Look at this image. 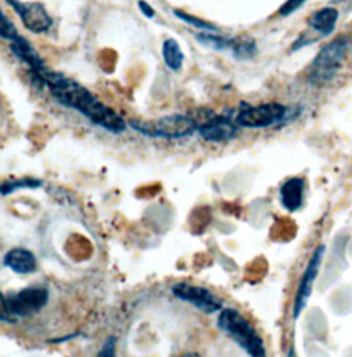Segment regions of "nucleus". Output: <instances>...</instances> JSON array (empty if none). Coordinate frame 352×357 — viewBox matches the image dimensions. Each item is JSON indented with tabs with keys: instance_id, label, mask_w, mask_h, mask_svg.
<instances>
[{
	"instance_id": "nucleus-1",
	"label": "nucleus",
	"mask_w": 352,
	"mask_h": 357,
	"mask_svg": "<svg viewBox=\"0 0 352 357\" xmlns=\"http://www.w3.org/2000/svg\"><path fill=\"white\" fill-rule=\"evenodd\" d=\"M34 75L62 106L78 110L92 124L109 132L122 134L126 131V120L115 110L103 105L95 95H92L78 82L59 73H54L47 68Z\"/></svg>"
},
{
	"instance_id": "nucleus-2",
	"label": "nucleus",
	"mask_w": 352,
	"mask_h": 357,
	"mask_svg": "<svg viewBox=\"0 0 352 357\" xmlns=\"http://www.w3.org/2000/svg\"><path fill=\"white\" fill-rule=\"evenodd\" d=\"M218 324L249 356L267 357L263 338L242 313L231 308L221 310Z\"/></svg>"
},
{
	"instance_id": "nucleus-3",
	"label": "nucleus",
	"mask_w": 352,
	"mask_h": 357,
	"mask_svg": "<svg viewBox=\"0 0 352 357\" xmlns=\"http://www.w3.org/2000/svg\"><path fill=\"white\" fill-rule=\"evenodd\" d=\"M349 48L350 40L344 36L325 45L311 63L308 82L316 87L329 84L342 69Z\"/></svg>"
},
{
	"instance_id": "nucleus-4",
	"label": "nucleus",
	"mask_w": 352,
	"mask_h": 357,
	"mask_svg": "<svg viewBox=\"0 0 352 357\" xmlns=\"http://www.w3.org/2000/svg\"><path fill=\"white\" fill-rule=\"evenodd\" d=\"M130 127L139 134L161 139H180L197 131L196 120L184 114H171L156 120H131Z\"/></svg>"
},
{
	"instance_id": "nucleus-5",
	"label": "nucleus",
	"mask_w": 352,
	"mask_h": 357,
	"mask_svg": "<svg viewBox=\"0 0 352 357\" xmlns=\"http://www.w3.org/2000/svg\"><path fill=\"white\" fill-rule=\"evenodd\" d=\"M48 301V290L39 286H31L17 293L6 294L3 298L1 320L14 323L18 319L39 312Z\"/></svg>"
},
{
	"instance_id": "nucleus-6",
	"label": "nucleus",
	"mask_w": 352,
	"mask_h": 357,
	"mask_svg": "<svg viewBox=\"0 0 352 357\" xmlns=\"http://www.w3.org/2000/svg\"><path fill=\"white\" fill-rule=\"evenodd\" d=\"M288 117V107L281 103H264L242 109L235 117V123L242 128H270Z\"/></svg>"
},
{
	"instance_id": "nucleus-7",
	"label": "nucleus",
	"mask_w": 352,
	"mask_h": 357,
	"mask_svg": "<svg viewBox=\"0 0 352 357\" xmlns=\"http://www.w3.org/2000/svg\"><path fill=\"white\" fill-rule=\"evenodd\" d=\"M193 119L197 123L198 134L207 142L224 143L233 140L238 134V124L226 116H218L210 112L203 116L198 114Z\"/></svg>"
},
{
	"instance_id": "nucleus-8",
	"label": "nucleus",
	"mask_w": 352,
	"mask_h": 357,
	"mask_svg": "<svg viewBox=\"0 0 352 357\" xmlns=\"http://www.w3.org/2000/svg\"><path fill=\"white\" fill-rule=\"evenodd\" d=\"M173 293L176 298L193 305L198 311L207 314L219 312L223 307V303L219 297H217L212 291L201 286L182 282L173 287Z\"/></svg>"
},
{
	"instance_id": "nucleus-9",
	"label": "nucleus",
	"mask_w": 352,
	"mask_h": 357,
	"mask_svg": "<svg viewBox=\"0 0 352 357\" xmlns=\"http://www.w3.org/2000/svg\"><path fill=\"white\" fill-rule=\"evenodd\" d=\"M196 39L201 45L210 47L212 50L221 52H231V55L240 61L251 59L256 54V45L254 40L249 39H227L212 32H201L196 35Z\"/></svg>"
},
{
	"instance_id": "nucleus-10",
	"label": "nucleus",
	"mask_w": 352,
	"mask_h": 357,
	"mask_svg": "<svg viewBox=\"0 0 352 357\" xmlns=\"http://www.w3.org/2000/svg\"><path fill=\"white\" fill-rule=\"evenodd\" d=\"M10 7L18 14L24 26L32 33H44L52 25V18L48 15L42 3H27L21 0H6Z\"/></svg>"
},
{
	"instance_id": "nucleus-11",
	"label": "nucleus",
	"mask_w": 352,
	"mask_h": 357,
	"mask_svg": "<svg viewBox=\"0 0 352 357\" xmlns=\"http://www.w3.org/2000/svg\"><path fill=\"white\" fill-rule=\"evenodd\" d=\"M323 256H325V246L321 245L315 249L312 257L308 261L307 268L302 276V280H300V284H299V289L296 293V298H295V305H293V317L295 319H298L300 316V313L303 312V310L307 305L315 279L318 276L319 268H321L322 260H323Z\"/></svg>"
},
{
	"instance_id": "nucleus-12",
	"label": "nucleus",
	"mask_w": 352,
	"mask_h": 357,
	"mask_svg": "<svg viewBox=\"0 0 352 357\" xmlns=\"http://www.w3.org/2000/svg\"><path fill=\"white\" fill-rule=\"evenodd\" d=\"M306 183L302 178H288L279 190L281 204L288 212H296L302 208L305 201Z\"/></svg>"
},
{
	"instance_id": "nucleus-13",
	"label": "nucleus",
	"mask_w": 352,
	"mask_h": 357,
	"mask_svg": "<svg viewBox=\"0 0 352 357\" xmlns=\"http://www.w3.org/2000/svg\"><path fill=\"white\" fill-rule=\"evenodd\" d=\"M8 42H10V48L13 51V54L17 58H20L22 62H25L32 69L34 73L45 69L43 59L41 58L38 51L31 45V43L25 38H22L20 33H17Z\"/></svg>"
},
{
	"instance_id": "nucleus-14",
	"label": "nucleus",
	"mask_w": 352,
	"mask_h": 357,
	"mask_svg": "<svg viewBox=\"0 0 352 357\" xmlns=\"http://www.w3.org/2000/svg\"><path fill=\"white\" fill-rule=\"evenodd\" d=\"M3 264L20 275L32 273L38 268L35 255L24 248H15L8 250L3 259Z\"/></svg>"
},
{
	"instance_id": "nucleus-15",
	"label": "nucleus",
	"mask_w": 352,
	"mask_h": 357,
	"mask_svg": "<svg viewBox=\"0 0 352 357\" xmlns=\"http://www.w3.org/2000/svg\"><path fill=\"white\" fill-rule=\"evenodd\" d=\"M339 20V10L335 7H323L315 11L308 18V26L319 36H329L333 33Z\"/></svg>"
},
{
	"instance_id": "nucleus-16",
	"label": "nucleus",
	"mask_w": 352,
	"mask_h": 357,
	"mask_svg": "<svg viewBox=\"0 0 352 357\" xmlns=\"http://www.w3.org/2000/svg\"><path fill=\"white\" fill-rule=\"evenodd\" d=\"M163 59L168 69L179 70L184 61V54L175 39L170 38L163 43Z\"/></svg>"
},
{
	"instance_id": "nucleus-17",
	"label": "nucleus",
	"mask_w": 352,
	"mask_h": 357,
	"mask_svg": "<svg viewBox=\"0 0 352 357\" xmlns=\"http://www.w3.org/2000/svg\"><path fill=\"white\" fill-rule=\"evenodd\" d=\"M174 15L177 17L180 21H183V22H186V24L194 26V28L198 29V31H203V32H212V33H215V32L219 31L218 26H215L214 24H211V22H208V21H204V20H201V18L193 17V15H190V14H186V13H183V11H180V10H175V11H174Z\"/></svg>"
},
{
	"instance_id": "nucleus-18",
	"label": "nucleus",
	"mask_w": 352,
	"mask_h": 357,
	"mask_svg": "<svg viewBox=\"0 0 352 357\" xmlns=\"http://www.w3.org/2000/svg\"><path fill=\"white\" fill-rule=\"evenodd\" d=\"M42 185L41 180L36 178H24V180H13V181H6L1 185V194L8 195L17 190L21 188H38Z\"/></svg>"
},
{
	"instance_id": "nucleus-19",
	"label": "nucleus",
	"mask_w": 352,
	"mask_h": 357,
	"mask_svg": "<svg viewBox=\"0 0 352 357\" xmlns=\"http://www.w3.org/2000/svg\"><path fill=\"white\" fill-rule=\"evenodd\" d=\"M306 1H307V0H286V1L281 6V8H279V14H281L282 17H288V15L296 13Z\"/></svg>"
},
{
	"instance_id": "nucleus-20",
	"label": "nucleus",
	"mask_w": 352,
	"mask_h": 357,
	"mask_svg": "<svg viewBox=\"0 0 352 357\" xmlns=\"http://www.w3.org/2000/svg\"><path fill=\"white\" fill-rule=\"evenodd\" d=\"M17 33H18V32H17L15 26L11 24V21L7 18V15H6V14H3L1 32H0L1 38H3L4 40H10V39H11V38H14Z\"/></svg>"
},
{
	"instance_id": "nucleus-21",
	"label": "nucleus",
	"mask_w": 352,
	"mask_h": 357,
	"mask_svg": "<svg viewBox=\"0 0 352 357\" xmlns=\"http://www.w3.org/2000/svg\"><path fill=\"white\" fill-rule=\"evenodd\" d=\"M98 357H116V337H109L105 341Z\"/></svg>"
},
{
	"instance_id": "nucleus-22",
	"label": "nucleus",
	"mask_w": 352,
	"mask_h": 357,
	"mask_svg": "<svg viewBox=\"0 0 352 357\" xmlns=\"http://www.w3.org/2000/svg\"><path fill=\"white\" fill-rule=\"evenodd\" d=\"M139 8H140V11H142L147 18H153V17L156 15L154 8H153L149 3H146V1H143V0L139 1Z\"/></svg>"
},
{
	"instance_id": "nucleus-23",
	"label": "nucleus",
	"mask_w": 352,
	"mask_h": 357,
	"mask_svg": "<svg viewBox=\"0 0 352 357\" xmlns=\"http://www.w3.org/2000/svg\"><path fill=\"white\" fill-rule=\"evenodd\" d=\"M288 357H298V355H296V351H295V348H293V347L289 349V352H288Z\"/></svg>"
},
{
	"instance_id": "nucleus-24",
	"label": "nucleus",
	"mask_w": 352,
	"mask_h": 357,
	"mask_svg": "<svg viewBox=\"0 0 352 357\" xmlns=\"http://www.w3.org/2000/svg\"><path fill=\"white\" fill-rule=\"evenodd\" d=\"M177 357H200L197 354H184V355H182V356Z\"/></svg>"
}]
</instances>
